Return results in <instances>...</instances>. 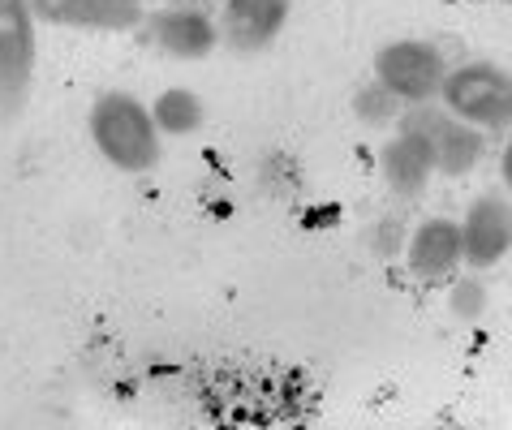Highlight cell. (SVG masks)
Wrapping results in <instances>:
<instances>
[{"label": "cell", "instance_id": "6da1fadb", "mask_svg": "<svg viewBox=\"0 0 512 430\" xmlns=\"http://www.w3.org/2000/svg\"><path fill=\"white\" fill-rule=\"evenodd\" d=\"M91 142L117 172H151L160 168L164 138L151 121V108L130 91H99L87 112Z\"/></svg>", "mask_w": 512, "mask_h": 430}, {"label": "cell", "instance_id": "7a4b0ae2", "mask_svg": "<svg viewBox=\"0 0 512 430\" xmlns=\"http://www.w3.org/2000/svg\"><path fill=\"white\" fill-rule=\"evenodd\" d=\"M439 108L482 129V134L512 129V74L495 61H482V56L448 65V78L439 86Z\"/></svg>", "mask_w": 512, "mask_h": 430}, {"label": "cell", "instance_id": "3957f363", "mask_svg": "<svg viewBox=\"0 0 512 430\" xmlns=\"http://www.w3.org/2000/svg\"><path fill=\"white\" fill-rule=\"evenodd\" d=\"M448 78V61L426 39H392L375 52V82L401 108L439 104V86Z\"/></svg>", "mask_w": 512, "mask_h": 430}, {"label": "cell", "instance_id": "277c9868", "mask_svg": "<svg viewBox=\"0 0 512 430\" xmlns=\"http://www.w3.org/2000/svg\"><path fill=\"white\" fill-rule=\"evenodd\" d=\"M396 129L418 134L435 155V172H444V177H469V172L482 164V155H487V134L474 129V125H465V121H457L439 104L401 108Z\"/></svg>", "mask_w": 512, "mask_h": 430}, {"label": "cell", "instance_id": "5b68a950", "mask_svg": "<svg viewBox=\"0 0 512 430\" xmlns=\"http://www.w3.org/2000/svg\"><path fill=\"white\" fill-rule=\"evenodd\" d=\"M142 39L151 48H160L164 56H177V61H203V56L216 52L220 43V22L207 5H160V9H147L142 18Z\"/></svg>", "mask_w": 512, "mask_h": 430}, {"label": "cell", "instance_id": "8992f818", "mask_svg": "<svg viewBox=\"0 0 512 430\" xmlns=\"http://www.w3.org/2000/svg\"><path fill=\"white\" fill-rule=\"evenodd\" d=\"M457 224H461L465 267L491 271L495 263H504V254L512 250V198L504 190L478 194Z\"/></svg>", "mask_w": 512, "mask_h": 430}, {"label": "cell", "instance_id": "52a82bcc", "mask_svg": "<svg viewBox=\"0 0 512 430\" xmlns=\"http://www.w3.org/2000/svg\"><path fill=\"white\" fill-rule=\"evenodd\" d=\"M39 22L31 0H0V104H18L35 74Z\"/></svg>", "mask_w": 512, "mask_h": 430}, {"label": "cell", "instance_id": "ba28073f", "mask_svg": "<svg viewBox=\"0 0 512 430\" xmlns=\"http://www.w3.org/2000/svg\"><path fill=\"white\" fill-rule=\"evenodd\" d=\"M35 22L61 31H104L125 35L147 18V0H31Z\"/></svg>", "mask_w": 512, "mask_h": 430}, {"label": "cell", "instance_id": "9c48e42d", "mask_svg": "<svg viewBox=\"0 0 512 430\" xmlns=\"http://www.w3.org/2000/svg\"><path fill=\"white\" fill-rule=\"evenodd\" d=\"M293 0H224L220 5V39L233 52H263L280 39V31L289 26Z\"/></svg>", "mask_w": 512, "mask_h": 430}, {"label": "cell", "instance_id": "30bf717a", "mask_svg": "<svg viewBox=\"0 0 512 430\" xmlns=\"http://www.w3.org/2000/svg\"><path fill=\"white\" fill-rule=\"evenodd\" d=\"M405 267L414 280H448L465 267L461 224L448 215H431L405 237Z\"/></svg>", "mask_w": 512, "mask_h": 430}, {"label": "cell", "instance_id": "8fae6325", "mask_svg": "<svg viewBox=\"0 0 512 430\" xmlns=\"http://www.w3.org/2000/svg\"><path fill=\"white\" fill-rule=\"evenodd\" d=\"M379 177L388 185V194L418 198L426 190V181L435 177V155L418 134L396 129V134L379 147Z\"/></svg>", "mask_w": 512, "mask_h": 430}, {"label": "cell", "instance_id": "7c38bea8", "mask_svg": "<svg viewBox=\"0 0 512 430\" xmlns=\"http://www.w3.org/2000/svg\"><path fill=\"white\" fill-rule=\"evenodd\" d=\"M151 121L155 129H160V138H190L203 129L207 121V112H203V99H198L190 86H168V91H160L151 99Z\"/></svg>", "mask_w": 512, "mask_h": 430}, {"label": "cell", "instance_id": "4fadbf2b", "mask_svg": "<svg viewBox=\"0 0 512 430\" xmlns=\"http://www.w3.org/2000/svg\"><path fill=\"white\" fill-rule=\"evenodd\" d=\"M353 112L366 121V125H396V117H401V104L383 91L379 82H371L366 91L353 95Z\"/></svg>", "mask_w": 512, "mask_h": 430}, {"label": "cell", "instance_id": "5bb4252c", "mask_svg": "<svg viewBox=\"0 0 512 430\" xmlns=\"http://www.w3.org/2000/svg\"><path fill=\"white\" fill-rule=\"evenodd\" d=\"M448 306H452L457 319H478L482 306H487V289H482L478 280H457V284H452Z\"/></svg>", "mask_w": 512, "mask_h": 430}, {"label": "cell", "instance_id": "9a60e30c", "mask_svg": "<svg viewBox=\"0 0 512 430\" xmlns=\"http://www.w3.org/2000/svg\"><path fill=\"white\" fill-rule=\"evenodd\" d=\"M500 181H504V190L512 194V138L504 142V151H500Z\"/></svg>", "mask_w": 512, "mask_h": 430}, {"label": "cell", "instance_id": "2e32d148", "mask_svg": "<svg viewBox=\"0 0 512 430\" xmlns=\"http://www.w3.org/2000/svg\"><path fill=\"white\" fill-rule=\"evenodd\" d=\"M181 5H203V0H181Z\"/></svg>", "mask_w": 512, "mask_h": 430}]
</instances>
